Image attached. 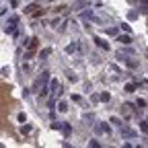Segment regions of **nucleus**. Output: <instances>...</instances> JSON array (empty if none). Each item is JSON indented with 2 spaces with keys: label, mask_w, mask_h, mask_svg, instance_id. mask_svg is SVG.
<instances>
[{
  "label": "nucleus",
  "mask_w": 148,
  "mask_h": 148,
  "mask_svg": "<svg viewBox=\"0 0 148 148\" xmlns=\"http://www.w3.org/2000/svg\"><path fill=\"white\" fill-rule=\"evenodd\" d=\"M119 41H121V43H130V37H127V35H125V37H119Z\"/></svg>",
  "instance_id": "nucleus-1"
}]
</instances>
